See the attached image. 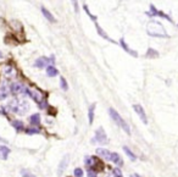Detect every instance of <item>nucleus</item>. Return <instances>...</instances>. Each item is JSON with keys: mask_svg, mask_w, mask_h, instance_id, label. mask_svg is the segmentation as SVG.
I'll return each instance as SVG.
<instances>
[{"mask_svg": "<svg viewBox=\"0 0 178 177\" xmlns=\"http://www.w3.org/2000/svg\"><path fill=\"white\" fill-rule=\"evenodd\" d=\"M7 109L10 111H12L15 114L18 115H23L27 110H28V104L26 100H21V99H12L10 100L7 104Z\"/></svg>", "mask_w": 178, "mask_h": 177, "instance_id": "nucleus-1", "label": "nucleus"}, {"mask_svg": "<svg viewBox=\"0 0 178 177\" xmlns=\"http://www.w3.org/2000/svg\"><path fill=\"white\" fill-rule=\"evenodd\" d=\"M109 112H110V116H111V119L118 125V126H120L121 127V128L127 133V134H131V130H130V127H128V125H127V122L122 119V117L120 116V114H118L115 109H112V107H111V109H109Z\"/></svg>", "mask_w": 178, "mask_h": 177, "instance_id": "nucleus-2", "label": "nucleus"}, {"mask_svg": "<svg viewBox=\"0 0 178 177\" xmlns=\"http://www.w3.org/2000/svg\"><path fill=\"white\" fill-rule=\"evenodd\" d=\"M148 33L154 37H166V32L164 27L156 21H153L148 25Z\"/></svg>", "mask_w": 178, "mask_h": 177, "instance_id": "nucleus-3", "label": "nucleus"}, {"mask_svg": "<svg viewBox=\"0 0 178 177\" xmlns=\"http://www.w3.org/2000/svg\"><path fill=\"white\" fill-rule=\"evenodd\" d=\"M26 94L29 95L34 102H37V103H39V104L43 103V100H44L42 92L38 91V89H31V88H27V89H26Z\"/></svg>", "mask_w": 178, "mask_h": 177, "instance_id": "nucleus-4", "label": "nucleus"}, {"mask_svg": "<svg viewBox=\"0 0 178 177\" xmlns=\"http://www.w3.org/2000/svg\"><path fill=\"white\" fill-rule=\"evenodd\" d=\"M10 89H11V93L14 95H22V94H26L27 87H25L22 83H20V82H15V83L11 84Z\"/></svg>", "mask_w": 178, "mask_h": 177, "instance_id": "nucleus-5", "label": "nucleus"}, {"mask_svg": "<svg viewBox=\"0 0 178 177\" xmlns=\"http://www.w3.org/2000/svg\"><path fill=\"white\" fill-rule=\"evenodd\" d=\"M133 109H134V111L138 114V116L140 117V120L146 125V123H148V117H146V114H145V111H144V109H143V106L139 105V104H134V105H133Z\"/></svg>", "mask_w": 178, "mask_h": 177, "instance_id": "nucleus-6", "label": "nucleus"}, {"mask_svg": "<svg viewBox=\"0 0 178 177\" xmlns=\"http://www.w3.org/2000/svg\"><path fill=\"white\" fill-rule=\"evenodd\" d=\"M3 73L6 78H14L17 75V71L15 70V67H12L11 65H5L3 67Z\"/></svg>", "mask_w": 178, "mask_h": 177, "instance_id": "nucleus-7", "label": "nucleus"}, {"mask_svg": "<svg viewBox=\"0 0 178 177\" xmlns=\"http://www.w3.org/2000/svg\"><path fill=\"white\" fill-rule=\"evenodd\" d=\"M95 141L100 144H104L107 142V137H106V133L104 132V130L101 128H98V131L95 132Z\"/></svg>", "mask_w": 178, "mask_h": 177, "instance_id": "nucleus-8", "label": "nucleus"}, {"mask_svg": "<svg viewBox=\"0 0 178 177\" xmlns=\"http://www.w3.org/2000/svg\"><path fill=\"white\" fill-rule=\"evenodd\" d=\"M49 62H54V56H51V59H46V57H39L35 60L34 62V66L38 67V68H42V67H45ZM49 66V65H48Z\"/></svg>", "mask_w": 178, "mask_h": 177, "instance_id": "nucleus-9", "label": "nucleus"}, {"mask_svg": "<svg viewBox=\"0 0 178 177\" xmlns=\"http://www.w3.org/2000/svg\"><path fill=\"white\" fill-rule=\"evenodd\" d=\"M10 91H11V89H10V87H9L6 81L0 83V99H5V98L9 95Z\"/></svg>", "mask_w": 178, "mask_h": 177, "instance_id": "nucleus-10", "label": "nucleus"}, {"mask_svg": "<svg viewBox=\"0 0 178 177\" xmlns=\"http://www.w3.org/2000/svg\"><path fill=\"white\" fill-rule=\"evenodd\" d=\"M68 160H70V158H68V155H65L64 156V159L61 160L60 165H59V168H57V175L60 176L62 175V172L65 171V169L67 168V164H68Z\"/></svg>", "mask_w": 178, "mask_h": 177, "instance_id": "nucleus-11", "label": "nucleus"}, {"mask_svg": "<svg viewBox=\"0 0 178 177\" xmlns=\"http://www.w3.org/2000/svg\"><path fill=\"white\" fill-rule=\"evenodd\" d=\"M96 154L99 156H101V158L106 159V160H110L111 159V153L109 152L107 149H105V148H98L96 149Z\"/></svg>", "mask_w": 178, "mask_h": 177, "instance_id": "nucleus-12", "label": "nucleus"}, {"mask_svg": "<svg viewBox=\"0 0 178 177\" xmlns=\"http://www.w3.org/2000/svg\"><path fill=\"white\" fill-rule=\"evenodd\" d=\"M42 14L44 15V17L48 20L49 22H51V23H55V22H56V20H55V17L51 15V12L49 11V10H46L44 6H42Z\"/></svg>", "mask_w": 178, "mask_h": 177, "instance_id": "nucleus-13", "label": "nucleus"}, {"mask_svg": "<svg viewBox=\"0 0 178 177\" xmlns=\"http://www.w3.org/2000/svg\"><path fill=\"white\" fill-rule=\"evenodd\" d=\"M115 165L117 166H122L123 165V160L121 159V155L117 153H111V159H110Z\"/></svg>", "mask_w": 178, "mask_h": 177, "instance_id": "nucleus-14", "label": "nucleus"}, {"mask_svg": "<svg viewBox=\"0 0 178 177\" xmlns=\"http://www.w3.org/2000/svg\"><path fill=\"white\" fill-rule=\"evenodd\" d=\"M85 165L88 166L89 169H93V168H95L96 166V164H98V159L96 158H94V156H88V158H85Z\"/></svg>", "mask_w": 178, "mask_h": 177, "instance_id": "nucleus-15", "label": "nucleus"}, {"mask_svg": "<svg viewBox=\"0 0 178 177\" xmlns=\"http://www.w3.org/2000/svg\"><path fill=\"white\" fill-rule=\"evenodd\" d=\"M10 154V149L7 148V147L5 145H0V159H3V160H6L7 159V156Z\"/></svg>", "mask_w": 178, "mask_h": 177, "instance_id": "nucleus-16", "label": "nucleus"}, {"mask_svg": "<svg viewBox=\"0 0 178 177\" xmlns=\"http://www.w3.org/2000/svg\"><path fill=\"white\" fill-rule=\"evenodd\" d=\"M57 73H59V71L56 70L54 66L49 65V66L46 67V75H48L49 77H55V76H57Z\"/></svg>", "mask_w": 178, "mask_h": 177, "instance_id": "nucleus-17", "label": "nucleus"}, {"mask_svg": "<svg viewBox=\"0 0 178 177\" xmlns=\"http://www.w3.org/2000/svg\"><path fill=\"white\" fill-rule=\"evenodd\" d=\"M29 121H31V123H32V125L38 126L39 123H41V115H38V114L32 115L31 117H29Z\"/></svg>", "mask_w": 178, "mask_h": 177, "instance_id": "nucleus-18", "label": "nucleus"}, {"mask_svg": "<svg viewBox=\"0 0 178 177\" xmlns=\"http://www.w3.org/2000/svg\"><path fill=\"white\" fill-rule=\"evenodd\" d=\"M94 109H95V104H92L90 107H89V110H88L89 123H93V120H94Z\"/></svg>", "mask_w": 178, "mask_h": 177, "instance_id": "nucleus-19", "label": "nucleus"}, {"mask_svg": "<svg viewBox=\"0 0 178 177\" xmlns=\"http://www.w3.org/2000/svg\"><path fill=\"white\" fill-rule=\"evenodd\" d=\"M95 27H96V29H98V32H99V34H100L103 38H105V39H107V41H110V42H114L112 41V39L111 38H109V36L106 34V33H104V31H103V29H101V27L100 26H99L96 22H95Z\"/></svg>", "mask_w": 178, "mask_h": 177, "instance_id": "nucleus-20", "label": "nucleus"}, {"mask_svg": "<svg viewBox=\"0 0 178 177\" xmlns=\"http://www.w3.org/2000/svg\"><path fill=\"white\" fill-rule=\"evenodd\" d=\"M123 150H124V153L128 155V158H130L131 160H133V161H134V160L137 159V156L134 155V153H133L130 148H128V147H123Z\"/></svg>", "mask_w": 178, "mask_h": 177, "instance_id": "nucleus-21", "label": "nucleus"}, {"mask_svg": "<svg viewBox=\"0 0 178 177\" xmlns=\"http://www.w3.org/2000/svg\"><path fill=\"white\" fill-rule=\"evenodd\" d=\"M120 43H121V45H122V48L124 49V50H126L127 53H130V54H132L133 56H137V53H135V52H133V50H131V49H130V48H128V45H127V44L124 43V41H123V39H121V42H120Z\"/></svg>", "mask_w": 178, "mask_h": 177, "instance_id": "nucleus-22", "label": "nucleus"}, {"mask_svg": "<svg viewBox=\"0 0 178 177\" xmlns=\"http://www.w3.org/2000/svg\"><path fill=\"white\" fill-rule=\"evenodd\" d=\"M12 126L15 127V128H16L17 131H22V130H23V122H22V121L16 120V121H14V122H12Z\"/></svg>", "mask_w": 178, "mask_h": 177, "instance_id": "nucleus-23", "label": "nucleus"}, {"mask_svg": "<svg viewBox=\"0 0 178 177\" xmlns=\"http://www.w3.org/2000/svg\"><path fill=\"white\" fill-rule=\"evenodd\" d=\"M60 86H61V88H62L64 91H67V89H68L67 82L65 81V78H64V77H61V78H60Z\"/></svg>", "mask_w": 178, "mask_h": 177, "instance_id": "nucleus-24", "label": "nucleus"}, {"mask_svg": "<svg viewBox=\"0 0 178 177\" xmlns=\"http://www.w3.org/2000/svg\"><path fill=\"white\" fill-rule=\"evenodd\" d=\"M73 175H75V177H82V176H83V171H82V169H80V168L75 169Z\"/></svg>", "mask_w": 178, "mask_h": 177, "instance_id": "nucleus-25", "label": "nucleus"}, {"mask_svg": "<svg viewBox=\"0 0 178 177\" xmlns=\"http://www.w3.org/2000/svg\"><path fill=\"white\" fill-rule=\"evenodd\" d=\"M112 177H122V172L120 171V169H115L112 171Z\"/></svg>", "mask_w": 178, "mask_h": 177, "instance_id": "nucleus-26", "label": "nucleus"}, {"mask_svg": "<svg viewBox=\"0 0 178 177\" xmlns=\"http://www.w3.org/2000/svg\"><path fill=\"white\" fill-rule=\"evenodd\" d=\"M87 173H88L89 177H96V176H98V175H96V171H94V170H92V169H89Z\"/></svg>", "mask_w": 178, "mask_h": 177, "instance_id": "nucleus-27", "label": "nucleus"}, {"mask_svg": "<svg viewBox=\"0 0 178 177\" xmlns=\"http://www.w3.org/2000/svg\"><path fill=\"white\" fill-rule=\"evenodd\" d=\"M27 133H28V134H33V133H38V128H27Z\"/></svg>", "mask_w": 178, "mask_h": 177, "instance_id": "nucleus-28", "label": "nucleus"}, {"mask_svg": "<svg viewBox=\"0 0 178 177\" xmlns=\"http://www.w3.org/2000/svg\"><path fill=\"white\" fill-rule=\"evenodd\" d=\"M151 55L157 56V53H156L155 50H153V49H149V52H148V56H151Z\"/></svg>", "mask_w": 178, "mask_h": 177, "instance_id": "nucleus-29", "label": "nucleus"}, {"mask_svg": "<svg viewBox=\"0 0 178 177\" xmlns=\"http://www.w3.org/2000/svg\"><path fill=\"white\" fill-rule=\"evenodd\" d=\"M72 4L75 6V11L78 12V3H77V0H72Z\"/></svg>", "mask_w": 178, "mask_h": 177, "instance_id": "nucleus-30", "label": "nucleus"}, {"mask_svg": "<svg viewBox=\"0 0 178 177\" xmlns=\"http://www.w3.org/2000/svg\"><path fill=\"white\" fill-rule=\"evenodd\" d=\"M0 141H1V142H5V139H4V138H1V137H0Z\"/></svg>", "mask_w": 178, "mask_h": 177, "instance_id": "nucleus-31", "label": "nucleus"}, {"mask_svg": "<svg viewBox=\"0 0 178 177\" xmlns=\"http://www.w3.org/2000/svg\"><path fill=\"white\" fill-rule=\"evenodd\" d=\"M134 177H140V176H139V175H137V173H135V176H134Z\"/></svg>", "mask_w": 178, "mask_h": 177, "instance_id": "nucleus-32", "label": "nucleus"}, {"mask_svg": "<svg viewBox=\"0 0 178 177\" xmlns=\"http://www.w3.org/2000/svg\"><path fill=\"white\" fill-rule=\"evenodd\" d=\"M0 56H3V55H1V53H0Z\"/></svg>", "mask_w": 178, "mask_h": 177, "instance_id": "nucleus-33", "label": "nucleus"}, {"mask_svg": "<svg viewBox=\"0 0 178 177\" xmlns=\"http://www.w3.org/2000/svg\"><path fill=\"white\" fill-rule=\"evenodd\" d=\"M132 177H134V176H132Z\"/></svg>", "mask_w": 178, "mask_h": 177, "instance_id": "nucleus-34", "label": "nucleus"}]
</instances>
